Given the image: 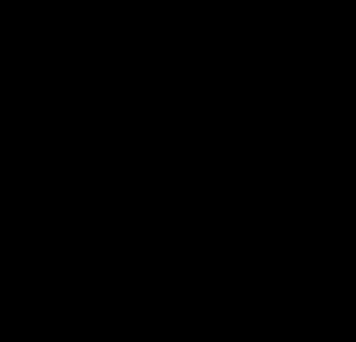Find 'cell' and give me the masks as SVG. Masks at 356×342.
Segmentation results:
<instances>
[{
  "label": "cell",
  "mask_w": 356,
  "mask_h": 342,
  "mask_svg": "<svg viewBox=\"0 0 356 342\" xmlns=\"http://www.w3.org/2000/svg\"><path fill=\"white\" fill-rule=\"evenodd\" d=\"M15 342H29V328H15Z\"/></svg>",
  "instance_id": "6da1fadb"
}]
</instances>
